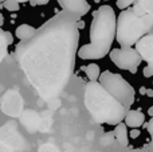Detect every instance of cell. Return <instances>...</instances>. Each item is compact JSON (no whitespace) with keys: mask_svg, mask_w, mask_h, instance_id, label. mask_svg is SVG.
I'll return each instance as SVG.
<instances>
[{"mask_svg":"<svg viewBox=\"0 0 153 152\" xmlns=\"http://www.w3.org/2000/svg\"><path fill=\"white\" fill-rule=\"evenodd\" d=\"M76 22L74 15L61 12L38 28L32 38L16 46V61L43 100L62 93L73 75L79 50Z\"/></svg>","mask_w":153,"mask_h":152,"instance_id":"1","label":"cell"},{"mask_svg":"<svg viewBox=\"0 0 153 152\" xmlns=\"http://www.w3.org/2000/svg\"><path fill=\"white\" fill-rule=\"evenodd\" d=\"M83 102L93 120L98 124L118 125L125 120V116L129 110L120 101H117L101 85L100 81H90L86 83Z\"/></svg>","mask_w":153,"mask_h":152,"instance_id":"2","label":"cell"},{"mask_svg":"<svg viewBox=\"0 0 153 152\" xmlns=\"http://www.w3.org/2000/svg\"><path fill=\"white\" fill-rule=\"evenodd\" d=\"M153 18L151 15H145L138 18L132 8L121 11L117 18V32L116 39L121 45V47H133L138 43L141 38L146 35V32L152 28Z\"/></svg>","mask_w":153,"mask_h":152,"instance_id":"3","label":"cell"},{"mask_svg":"<svg viewBox=\"0 0 153 152\" xmlns=\"http://www.w3.org/2000/svg\"><path fill=\"white\" fill-rule=\"evenodd\" d=\"M117 32V19L114 10L110 5H101L93 13V20L90 24V43L97 45L111 51Z\"/></svg>","mask_w":153,"mask_h":152,"instance_id":"4","label":"cell"},{"mask_svg":"<svg viewBox=\"0 0 153 152\" xmlns=\"http://www.w3.org/2000/svg\"><path fill=\"white\" fill-rule=\"evenodd\" d=\"M100 83L125 108L129 109L133 105L136 98V92L133 86L121 74L113 73L110 70H105L100 77Z\"/></svg>","mask_w":153,"mask_h":152,"instance_id":"5","label":"cell"},{"mask_svg":"<svg viewBox=\"0 0 153 152\" xmlns=\"http://www.w3.org/2000/svg\"><path fill=\"white\" fill-rule=\"evenodd\" d=\"M111 62L116 65L118 69L121 70H128L130 73H137L138 66L143 62V58L138 54V51L133 47H120V48H113L109 53Z\"/></svg>","mask_w":153,"mask_h":152,"instance_id":"6","label":"cell"},{"mask_svg":"<svg viewBox=\"0 0 153 152\" xmlns=\"http://www.w3.org/2000/svg\"><path fill=\"white\" fill-rule=\"evenodd\" d=\"M58 3L66 12L71 13L76 18L86 15L91 8L87 0H58Z\"/></svg>","mask_w":153,"mask_h":152,"instance_id":"7","label":"cell"},{"mask_svg":"<svg viewBox=\"0 0 153 152\" xmlns=\"http://www.w3.org/2000/svg\"><path fill=\"white\" fill-rule=\"evenodd\" d=\"M22 108H23V101L20 98V94H18L16 92H8L4 96L1 104V109L4 113L10 116H18Z\"/></svg>","mask_w":153,"mask_h":152,"instance_id":"8","label":"cell"},{"mask_svg":"<svg viewBox=\"0 0 153 152\" xmlns=\"http://www.w3.org/2000/svg\"><path fill=\"white\" fill-rule=\"evenodd\" d=\"M109 53H110V51L101 47V46L89 43V45H85V46H82V47H79L78 58H81V59H101V58H105Z\"/></svg>","mask_w":153,"mask_h":152,"instance_id":"9","label":"cell"},{"mask_svg":"<svg viewBox=\"0 0 153 152\" xmlns=\"http://www.w3.org/2000/svg\"><path fill=\"white\" fill-rule=\"evenodd\" d=\"M134 48L138 51L143 61H146L148 63H153V34L145 35L144 38H141Z\"/></svg>","mask_w":153,"mask_h":152,"instance_id":"10","label":"cell"},{"mask_svg":"<svg viewBox=\"0 0 153 152\" xmlns=\"http://www.w3.org/2000/svg\"><path fill=\"white\" fill-rule=\"evenodd\" d=\"M125 124H126L129 128H140L145 124V115H144L141 110H128L126 116H125Z\"/></svg>","mask_w":153,"mask_h":152,"instance_id":"11","label":"cell"},{"mask_svg":"<svg viewBox=\"0 0 153 152\" xmlns=\"http://www.w3.org/2000/svg\"><path fill=\"white\" fill-rule=\"evenodd\" d=\"M12 43V35L8 31H4L0 28V65H1L3 59L5 58L8 51V46Z\"/></svg>","mask_w":153,"mask_h":152,"instance_id":"12","label":"cell"},{"mask_svg":"<svg viewBox=\"0 0 153 152\" xmlns=\"http://www.w3.org/2000/svg\"><path fill=\"white\" fill-rule=\"evenodd\" d=\"M114 136H116L117 142L121 145L126 147L129 144V132H128V125L125 123H121L118 125H116L114 129Z\"/></svg>","mask_w":153,"mask_h":152,"instance_id":"13","label":"cell"},{"mask_svg":"<svg viewBox=\"0 0 153 152\" xmlns=\"http://www.w3.org/2000/svg\"><path fill=\"white\" fill-rule=\"evenodd\" d=\"M35 32H36V28H34V27L30 26V24H20V26L16 27V30H15L16 38L20 40L30 39V38H32L35 35Z\"/></svg>","mask_w":153,"mask_h":152,"instance_id":"14","label":"cell"},{"mask_svg":"<svg viewBox=\"0 0 153 152\" xmlns=\"http://www.w3.org/2000/svg\"><path fill=\"white\" fill-rule=\"evenodd\" d=\"M81 70L85 72L86 77L89 78L90 81H93V82L100 81V77H101V74H102L100 66H98L97 63H89V65H86V66H82Z\"/></svg>","mask_w":153,"mask_h":152,"instance_id":"15","label":"cell"},{"mask_svg":"<svg viewBox=\"0 0 153 152\" xmlns=\"http://www.w3.org/2000/svg\"><path fill=\"white\" fill-rule=\"evenodd\" d=\"M3 5H4L5 10L11 11V12H16V11L20 10V3H18L16 0H5Z\"/></svg>","mask_w":153,"mask_h":152,"instance_id":"16","label":"cell"},{"mask_svg":"<svg viewBox=\"0 0 153 152\" xmlns=\"http://www.w3.org/2000/svg\"><path fill=\"white\" fill-rule=\"evenodd\" d=\"M132 11L136 13V15L138 16V18H143V16H145V15H148V12H146V10L143 7V4L141 3H134L133 4V7H132Z\"/></svg>","mask_w":153,"mask_h":152,"instance_id":"17","label":"cell"},{"mask_svg":"<svg viewBox=\"0 0 153 152\" xmlns=\"http://www.w3.org/2000/svg\"><path fill=\"white\" fill-rule=\"evenodd\" d=\"M138 0H117V7H118L120 10L124 11V10H128L130 5H133Z\"/></svg>","mask_w":153,"mask_h":152,"instance_id":"18","label":"cell"},{"mask_svg":"<svg viewBox=\"0 0 153 152\" xmlns=\"http://www.w3.org/2000/svg\"><path fill=\"white\" fill-rule=\"evenodd\" d=\"M138 3L143 4V7L146 10V12L153 18V0H138Z\"/></svg>","mask_w":153,"mask_h":152,"instance_id":"19","label":"cell"},{"mask_svg":"<svg viewBox=\"0 0 153 152\" xmlns=\"http://www.w3.org/2000/svg\"><path fill=\"white\" fill-rule=\"evenodd\" d=\"M143 74L145 78H151L153 77V63H148L143 70Z\"/></svg>","mask_w":153,"mask_h":152,"instance_id":"20","label":"cell"},{"mask_svg":"<svg viewBox=\"0 0 153 152\" xmlns=\"http://www.w3.org/2000/svg\"><path fill=\"white\" fill-rule=\"evenodd\" d=\"M0 152H13V150H12V147L5 144V143L0 139Z\"/></svg>","mask_w":153,"mask_h":152,"instance_id":"21","label":"cell"},{"mask_svg":"<svg viewBox=\"0 0 153 152\" xmlns=\"http://www.w3.org/2000/svg\"><path fill=\"white\" fill-rule=\"evenodd\" d=\"M140 129H137V128H134V129H132L130 131V133H129V137H132V139H137L138 136H140Z\"/></svg>","mask_w":153,"mask_h":152,"instance_id":"22","label":"cell"},{"mask_svg":"<svg viewBox=\"0 0 153 152\" xmlns=\"http://www.w3.org/2000/svg\"><path fill=\"white\" fill-rule=\"evenodd\" d=\"M145 127H146V129H148V132H149V133H151L152 136H153V117H152L151 120L148 121V124H146Z\"/></svg>","mask_w":153,"mask_h":152,"instance_id":"23","label":"cell"},{"mask_svg":"<svg viewBox=\"0 0 153 152\" xmlns=\"http://www.w3.org/2000/svg\"><path fill=\"white\" fill-rule=\"evenodd\" d=\"M50 1V0H34V4H39V5H45L47 4V3Z\"/></svg>","mask_w":153,"mask_h":152,"instance_id":"24","label":"cell"},{"mask_svg":"<svg viewBox=\"0 0 153 152\" xmlns=\"http://www.w3.org/2000/svg\"><path fill=\"white\" fill-rule=\"evenodd\" d=\"M76 24H78V28H79V30H82V28L85 27V22H83V20H81V19H78Z\"/></svg>","mask_w":153,"mask_h":152,"instance_id":"25","label":"cell"},{"mask_svg":"<svg viewBox=\"0 0 153 152\" xmlns=\"http://www.w3.org/2000/svg\"><path fill=\"white\" fill-rule=\"evenodd\" d=\"M146 96L153 98V89H148V90H146Z\"/></svg>","mask_w":153,"mask_h":152,"instance_id":"26","label":"cell"},{"mask_svg":"<svg viewBox=\"0 0 153 152\" xmlns=\"http://www.w3.org/2000/svg\"><path fill=\"white\" fill-rule=\"evenodd\" d=\"M148 115L151 116V117H153V105H152V107L148 109Z\"/></svg>","mask_w":153,"mask_h":152,"instance_id":"27","label":"cell"},{"mask_svg":"<svg viewBox=\"0 0 153 152\" xmlns=\"http://www.w3.org/2000/svg\"><path fill=\"white\" fill-rule=\"evenodd\" d=\"M146 90H148V89H145V88H140V93H141V94H146Z\"/></svg>","mask_w":153,"mask_h":152,"instance_id":"28","label":"cell"},{"mask_svg":"<svg viewBox=\"0 0 153 152\" xmlns=\"http://www.w3.org/2000/svg\"><path fill=\"white\" fill-rule=\"evenodd\" d=\"M18 3H26V1H30V0H16Z\"/></svg>","mask_w":153,"mask_h":152,"instance_id":"29","label":"cell"},{"mask_svg":"<svg viewBox=\"0 0 153 152\" xmlns=\"http://www.w3.org/2000/svg\"><path fill=\"white\" fill-rule=\"evenodd\" d=\"M105 1H108V0H105Z\"/></svg>","mask_w":153,"mask_h":152,"instance_id":"30","label":"cell"}]
</instances>
